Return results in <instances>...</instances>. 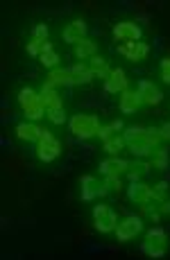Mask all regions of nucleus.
Segmentation results:
<instances>
[{
    "label": "nucleus",
    "mask_w": 170,
    "mask_h": 260,
    "mask_svg": "<svg viewBox=\"0 0 170 260\" xmlns=\"http://www.w3.org/2000/svg\"><path fill=\"white\" fill-rule=\"evenodd\" d=\"M123 138L127 143L129 152L134 156H150L152 149H157L159 141H161V134L154 127H141V124H134V127H127L123 132Z\"/></svg>",
    "instance_id": "nucleus-1"
},
{
    "label": "nucleus",
    "mask_w": 170,
    "mask_h": 260,
    "mask_svg": "<svg viewBox=\"0 0 170 260\" xmlns=\"http://www.w3.org/2000/svg\"><path fill=\"white\" fill-rule=\"evenodd\" d=\"M100 120L93 113H75V116L68 120V132L73 134L79 141H89V138L98 136L100 134Z\"/></svg>",
    "instance_id": "nucleus-2"
},
{
    "label": "nucleus",
    "mask_w": 170,
    "mask_h": 260,
    "mask_svg": "<svg viewBox=\"0 0 170 260\" xmlns=\"http://www.w3.org/2000/svg\"><path fill=\"white\" fill-rule=\"evenodd\" d=\"M18 104H21V109L25 111V120H30V122H37V120H41L43 116H48L46 107H43V102H41V95L30 86L21 88V93H18Z\"/></svg>",
    "instance_id": "nucleus-3"
},
{
    "label": "nucleus",
    "mask_w": 170,
    "mask_h": 260,
    "mask_svg": "<svg viewBox=\"0 0 170 260\" xmlns=\"http://www.w3.org/2000/svg\"><path fill=\"white\" fill-rule=\"evenodd\" d=\"M166 249H168V233L166 229L161 226H154L148 231L146 240L141 242V251L150 258H163L166 256Z\"/></svg>",
    "instance_id": "nucleus-4"
},
{
    "label": "nucleus",
    "mask_w": 170,
    "mask_h": 260,
    "mask_svg": "<svg viewBox=\"0 0 170 260\" xmlns=\"http://www.w3.org/2000/svg\"><path fill=\"white\" fill-rule=\"evenodd\" d=\"M116 222H118V217L111 206H107V204H96L93 206V226H96L98 233L116 231V226H118Z\"/></svg>",
    "instance_id": "nucleus-5"
},
{
    "label": "nucleus",
    "mask_w": 170,
    "mask_h": 260,
    "mask_svg": "<svg viewBox=\"0 0 170 260\" xmlns=\"http://www.w3.org/2000/svg\"><path fill=\"white\" fill-rule=\"evenodd\" d=\"M59 154H62V143H59L57 138L48 132V129H43L41 138L37 141V156H39V161L52 163L54 158H59Z\"/></svg>",
    "instance_id": "nucleus-6"
},
{
    "label": "nucleus",
    "mask_w": 170,
    "mask_h": 260,
    "mask_svg": "<svg viewBox=\"0 0 170 260\" xmlns=\"http://www.w3.org/2000/svg\"><path fill=\"white\" fill-rule=\"evenodd\" d=\"M143 231V217L141 215H127L125 219H121L116 226V238L118 242H129Z\"/></svg>",
    "instance_id": "nucleus-7"
},
{
    "label": "nucleus",
    "mask_w": 170,
    "mask_h": 260,
    "mask_svg": "<svg viewBox=\"0 0 170 260\" xmlns=\"http://www.w3.org/2000/svg\"><path fill=\"white\" fill-rule=\"evenodd\" d=\"M143 29L138 27L134 21H121L114 25V39L123 43H132V41H141Z\"/></svg>",
    "instance_id": "nucleus-8"
},
{
    "label": "nucleus",
    "mask_w": 170,
    "mask_h": 260,
    "mask_svg": "<svg viewBox=\"0 0 170 260\" xmlns=\"http://www.w3.org/2000/svg\"><path fill=\"white\" fill-rule=\"evenodd\" d=\"M136 91L141 93L143 104H150V107H157V104L163 100V91L154 82H150V79H138Z\"/></svg>",
    "instance_id": "nucleus-9"
},
{
    "label": "nucleus",
    "mask_w": 170,
    "mask_h": 260,
    "mask_svg": "<svg viewBox=\"0 0 170 260\" xmlns=\"http://www.w3.org/2000/svg\"><path fill=\"white\" fill-rule=\"evenodd\" d=\"M132 163L125 161L121 156H109L104 158V161H100V172L104 174V177H121V174H127V170Z\"/></svg>",
    "instance_id": "nucleus-10"
},
{
    "label": "nucleus",
    "mask_w": 170,
    "mask_h": 260,
    "mask_svg": "<svg viewBox=\"0 0 170 260\" xmlns=\"http://www.w3.org/2000/svg\"><path fill=\"white\" fill-rule=\"evenodd\" d=\"M118 52H121L125 59H129V61H143V59L150 54V46L143 41L121 43V46H118Z\"/></svg>",
    "instance_id": "nucleus-11"
},
{
    "label": "nucleus",
    "mask_w": 170,
    "mask_h": 260,
    "mask_svg": "<svg viewBox=\"0 0 170 260\" xmlns=\"http://www.w3.org/2000/svg\"><path fill=\"white\" fill-rule=\"evenodd\" d=\"M100 186L102 183H98L96 177L82 174L79 177V197H82V202H93L96 197H100Z\"/></svg>",
    "instance_id": "nucleus-12"
},
{
    "label": "nucleus",
    "mask_w": 170,
    "mask_h": 260,
    "mask_svg": "<svg viewBox=\"0 0 170 260\" xmlns=\"http://www.w3.org/2000/svg\"><path fill=\"white\" fill-rule=\"evenodd\" d=\"M141 104H143L141 93H138V91H129V88L125 93H121V100H118V109H121L125 116L136 113L138 109H141Z\"/></svg>",
    "instance_id": "nucleus-13"
},
{
    "label": "nucleus",
    "mask_w": 170,
    "mask_h": 260,
    "mask_svg": "<svg viewBox=\"0 0 170 260\" xmlns=\"http://www.w3.org/2000/svg\"><path fill=\"white\" fill-rule=\"evenodd\" d=\"M104 91L107 93H125L127 91V75L123 68H111L109 77L104 79Z\"/></svg>",
    "instance_id": "nucleus-14"
},
{
    "label": "nucleus",
    "mask_w": 170,
    "mask_h": 260,
    "mask_svg": "<svg viewBox=\"0 0 170 260\" xmlns=\"http://www.w3.org/2000/svg\"><path fill=\"white\" fill-rule=\"evenodd\" d=\"M64 41L66 43H73V46H77L79 41H84L87 39V23L82 21V18H77V21H71L64 27Z\"/></svg>",
    "instance_id": "nucleus-15"
},
{
    "label": "nucleus",
    "mask_w": 170,
    "mask_h": 260,
    "mask_svg": "<svg viewBox=\"0 0 170 260\" xmlns=\"http://www.w3.org/2000/svg\"><path fill=\"white\" fill-rule=\"evenodd\" d=\"M127 199L134 204H138V206L152 202V188L143 181H132V186L127 188Z\"/></svg>",
    "instance_id": "nucleus-16"
},
{
    "label": "nucleus",
    "mask_w": 170,
    "mask_h": 260,
    "mask_svg": "<svg viewBox=\"0 0 170 260\" xmlns=\"http://www.w3.org/2000/svg\"><path fill=\"white\" fill-rule=\"evenodd\" d=\"M41 95V102L43 107H46V111H52V109H64V100L62 95L57 93V86H52V84H43V88L39 91Z\"/></svg>",
    "instance_id": "nucleus-17"
},
{
    "label": "nucleus",
    "mask_w": 170,
    "mask_h": 260,
    "mask_svg": "<svg viewBox=\"0 0 170 260\" xmlns=\"http://www.w3.org/2000/svg\"><path fill=\"white\" fill-rule=\"evenodd\" d=\"M43 129L39 127L37 122H30V120H25V122H18L16 124V136L21 138V141H30V143H37L39 138H41Z\"/></svg>",
    "instance_id": "nucleus-18"
},
{
    "label": "nucleus",
    "mask_w": 170,
    "mask_h": 260,
    "mask_svg": "<svg viewBox=\"0 0 170 260\" xmlns=\"http://www.w3.org/2000/svg\"><path fill=\"white\" fill-rule=\"evenodd\" d=\"M48 84H52V86H77L71 68H54V71H50Z\"/></svg>",
    "instance_id": "nucleus-19"
},
{
    "label": "nucleus",
    "mask_w": 170,
    "mask_h": 260,
    "mask_svg": "<svg viewBox=\"0 0 170 260\" xmlns=\"http://www.w3.org/2000/svg\"><path fill=\"white\" fill-rule=\"evenodd\" d=\"M39 61H41V66L50 68V71H54V68L59 66V54L54 52V48H52V43L50 41L43 43V52L39 54Z\"/></svg>",
    "instance_id": "nucleus-20"
},
{
    "label": "nucleus",
    "mask_w": 170,
    "mask_h": 260,
    "mask_svg": "<svg viewBox=\"0 0 170 260\" xmlns=\"http://www.w3.org/2000/svg\"><path fill=\"white\" fill-rule=\"evenodd\" d=\"M89 68H91V73L96 75L98 79H102V82L109 77V73H111L107 59H102V57H91V63H89Z\"/></svg>",
    "instance_id": "nucleus-21"
},
{
    "label": "nucleus",
    "mask_w": 170,
    "mask_h": 260,
    "mask_svg": "<svg viewBox=\"0 0 170 260\" xmlns=\"http://www.w3.org/2000/svg\"><path fill=\"white\" fill-rule=\"evenodd\" d=\"M96 43L91 41V39H84V41H79L77 46H75V57L82 61V59H91L96 57Z\"/></svg>",
    "instance_id": "nucleus-22"
},
{
    "label": "nucleus",
    "mask_w": 170,
    "mask_h": 260,
    "mask_svg": "<svg viewBox=\"0 0 170 260\" xmlns=\"http://www.w3.org/2000/svg\"><path fill=\"white\" fill-rule=\"evenodd\" d=\"M125 129V124L121 122V120H111L109 124H102L100 127V134H98V138H102V141H109V138H114V136H118Z\"/></svg>",
    "instance_id": "nucleus-23"
},
{
    "label": "nucleus",
    "mask_w": 170,
    "mask_h": 260,
    "mask_svg": "<svg viewBox=\"0 0 170 260\" xmlns=\"http://www.w3.org/2000/svg\"><path fill=\"white\" fill-rule=\"evenodd\" d=\"M125 138H123V134H118V136H114V138H109V141H104V145H102V149L107 154H111V156H118V154L125 149Z\"/></svg>",
    "instance_id": "nucleus-24"
},
{
    "label": "nucleus",
    "mask_w": 170,
    "mask_h": 260,
    "mask_svg": "<svg viewBox=\"0 0 170 260\" xmlns=\"http://www.w3.org/2000/svg\"><path fill=\"white\" fill-rule=\"evenodd\" d=\"M152 168L157 170H168L170 168V158H168V149L159 147V149H152Z\"/></svg>",
    "instance_id": "nucleus-25"
},
{
    "label": "nucleus",
    "mask_w": 170,
    "mask_h": 260,
    "mask_svg": "<svg viewBox=\"0 0 170 260\" xmlns=\"http://www.w3.org/2000/svg\"><path fill=\"white\" fill-rule=\"evenodd\" d=\"M121 188H123V183H121V179L118 177H104V183L100 186V197H104V194H109V192H121Z\"/></svg>",
    "instance_id": "nucleus-26"
},
{
    "label": "nucleus",
    "mask_w": 170,
    "mask_h": 260,
    "mask_svg": "<svg viewBox=\"0 0 170 260\" xmlns=\"http://www.w3.org/2000/svg\"><path fill=\"white\" fill-rule=\"evenodd\" d=\"M146 174H148V166H143V163H134V166H129V170H127L129 181H141Z\"/></svg>",
    "instance_id": "nucleus-27"
},
{
    "label": "nucleus",
    "mask_w": 170,
    "mask_h": 260,
    "mask_svg": "<svg viewBox=\"0 0 170 260\" xmlns=\"http://www.w3.org/2000/svg\"><path fill=\"white\" fill-rule=\"evenodd\" d=\"M166 192H168V181H159L157 186L152 188V202H157V204H161V202H166Z\"/></svg>",
    "instance_id": "nucleus-28"
},
{
    "label": "nucleus",
    "mask_w": 170,
    "mask_h": 260,
    "mask_svg": "<svg viewBox=\"0 0 170 260\" xmlns=\"http://www.w3.org/2000/svg\"><path fill=\"white\" fill-rule=\"evenodd\" d=\"M48 34H50V29H48L46 23H39L32 27V37L39 39V41H48Z\"/></svg>",
    "instance_id": "nucleus-29"
},
{
    "label": "nucleus",
    "mask_w": 170,
    "mask_h": 260,
    "mask_svg": "<svg viewBox=\"0 0 170 260\" xmlns=\"http://www.w3.org/2000/svg\"><path fill=\"white\" fill-rule=\"evenodd\" d=\"M48 120L52 124H64L66 122V113H64V109H52V111H48Z\"/></svg>",
    "instance_id": "nucleus-30"
},
{
    "label": "nucleus",
    "mask_w": 170,
    "mask_h": 260,
    "mask_svg": "<svg viewBox=\"0 0 170 260\" xmlns=\"http://www.w3.org/2000/svg\"><path fill=\"white\" fill-rule=\"evenodd\" d=\"M43 43H46V41H39V39H32V41L27 43V54H32V57H39V54L43 52Z\"/></svg>",
    "instance_id": "nucleus-31"
},
{
    "label": "nucleus",
    "mask_w": 170,
    "mask_h": 260,
    "mask_svg": "<svg viewBox=\"0 0 170 260\" xmlns=\"http://www.w3.org/2000/svg\"><path fill=\"white\" fill-rule=\"evenodd\" d=\"M159 68H161V79L166 84H170V57H163L161 63H159Z\"/></svg>",
    "instance_id": "nucleus-32"
},
{
    "label": "nucleus",
    "mask_w": 170,
    "mask_h": 260,
    "mask_svg": "<svg viewBox=\"0 0 170 260\" xmlns=\"http://www.w3.org/2000/svg\"><path fill=\"white\" fill-rule=\"evenodd\" d=\"M159 134H161V138L170 141V122H163L161 127H159Z\"/></svg>",
    "instance_id": "nucleus-33"
},
{
    "label": "nucleus",
    "mask_w": 170,
    "mask_h": 260,
    "mask_svg": "<svg viewBox=\"0 0 170 260\" xmlns=\"http://www.w3.org/2000/svg\"><path fill=\"white\" fill-rule=\"evenodd\" d=\"M159 211H161L163 215H170V199H166V202L159 204Z\"/></svg>",
    "instance_id": "nucleus-34"
}]
</instances>
